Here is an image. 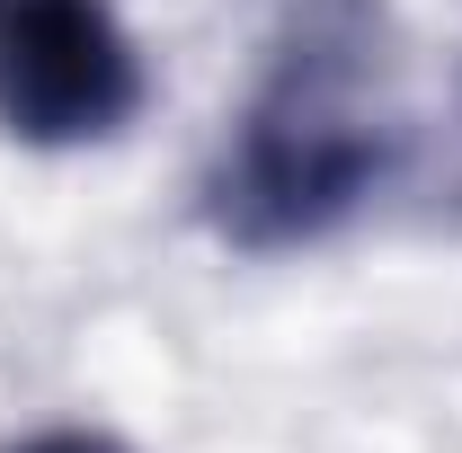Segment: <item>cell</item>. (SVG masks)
<instances>
[{
    "label": "cell",
    "instance_id": "obj_1",
    "mask_svg": "<svg viewBox=\"0 0 462 453\" xmlns=\"http://www.w3.org/2000/svg\"><path fill=\"white\" fill-rule=\"evenodd\" d=\"M356 54H365V9L320 0L302 18V36L285 45L276 80L258 89L223 178H214V214L231 240H249V249L311 240L392 170V134L365 98Z\"/></svg>",
    "mask_w": 462,
    "mask_h": 453
},
{
    "label": "cell",
    "instance_id": "obj_2",
    "mask_svg": "<svg viewBox=\"0 0 462 453\" xmlns=\"http://www.w3.org/2000/svg\"><path fill=\"white\" fill-rule=\"evenodd\" d=\"M143 107V62L107 0H0V125L18 143H98Z\"/></svg>",
    "mask_w": 462,
    "mask_h": 453
},
{
    "label": "cell",
    "instance_id": "obj_3",
    "mask_svg": "<svg viewBox=\"0 0 462 453\" xmlns=\"http://www.w3.org/2000/svg\"><path fill=\"white\" fill-rule=\"evenodd\" d=\"M18 453H116L107 436H80V427H62V436H27Z\"/></svg>",
    "mask_w": 462,
    "mask_h": 453
}]
</instances>
